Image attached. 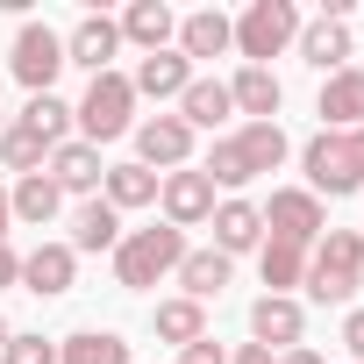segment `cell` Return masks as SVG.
<instances>
[{"instance_id":"6da1fadb","label":"cell","mask_w":364,"mask_h":364,"mask_svg":"<svg viewBox=\"0 0 364 364\" xmlns=\"http://www.w3.org/2000/svg\"><path fill=\"white\" fill-rule=\"evenodd\" d=\"M286 129L279 122H243L236 136H215V150H208V178L215 186H250V178H264V171H279L286 164Z\"/></svg>"},{"instance_id":"7a4b0ae2","label":"cell","mask_w":364,"mask_h":364,"mask_svg":"<svg viewBox=\"0 0 364 364\" xmlns=\"http://www.w3.org/2000/svg\"><path fill=\"white\" fill-rule=\"evenodd\" d=\"M307 300L314 307H350V293L364 286V236L357 229H321V243L307 250Z\"/></svg>"},{"instance_id":"3957f363","label":"cell","mask_w":364,"mask_h":364,"mask_svg":"<svg viewBox=\"0 0 364 364\" xmlns=\"http://www.w3.org/2000/svg\"><path fill=\"white\" fill-rule=\"evenodd\" d=\"M300 171H307V193H364V129H321L307 136L300 150Z\"/></svg>"},{"instance_id":"277c9868","label":"cell","mask_w":364,"mask_h":364,"mask_svg":"<svg viewBox=\"0 0 364 364\" xmlns=\"http://www.w3.org/2000/svg\"><path fill=\"white\" fill-rule=\"evenodd\" d=\"M178 257H186V229L157 222V229H136V236H122V243H114V279H122L129 293H150L157 279H171V272H178Z\"/></svg>"},{"instance_id":"5b68a950","label":"cell","mask_w":364,"mask_h":364,"mask_svg":"<svg viewBox=\"0 0 364 364\" xmlns=\"http://www.w3.org/2000/svg\"><path fill=\"white\" fill-rule=\"evenodd\" d=\"M72 122L86 129V143L100 150V143H114V136H129L136 129V86L122 79V72H100L93 86H86V100L72 107Z\"/></svg>"},{"instance_id":"8992f818","label":"cell","mask_w":364,"mask_h":364,"mask_svg":"<svg viewBox=\"0 0 364 364\" xmlns=\"http://www.w3.org/2000/svg\"><path fill=\"white\" fill-rule=\"evenodd\" d=\"M229 29H236V50H243L250 65H264V58H279L286 43H300V8H293V0H250Z\"/></svg>"},{"instance_id":"52a82bcc","label":"cell","mask_w":364,"mask_h":364,"mask_svg":"<svg viewBox=\"0 0 364 364\" xmlns=\"http://www.w3.org/2000/svg\"><path fill=\"white\" fill-rule=\"evenodd\" d=\"M8 72H15L29 93H50V79L65 72V36L43 29V22H22V29H15V50H8Z\"/></svg>"},{"instance_id":"ba28073f","label":"cell","mask_w":364,"mask_h":364,"mask_svg":"<svg viewBox=\"0 0 364 364\" xmlns=\"http://www.w3.org/2000/svg\"><path fill=\"white\" fill-rule=\"evenodd\" d=\"M257 215H264V229H272L279 243H300V250H314L321 229H328V215H321V200H314L307 186H279Z\"/></svg>"},{"instance_id":"9c48e42d","label":"cell","mask_w":364,"mask_h":364,"mask_svg":"<svg viewBox=\"0 0 364 364\" xmlns=\"http://www.w3.org/2000/svg\"><path fill=\"white\" fill-rule=\"evenodd\" d=\"M157 200H164V222H171V229H200V222L215 215V178H208L200 164H178V171H164Z\"/></svg>"},{"instance_id":"30bf717a","label":"cell","mask_w":364,"mask_h":364,"mask_svg":"<svg viewBox=\"0 0 364 364\" xmlns=\"http://www.w3.org/2000/svg\"><path fill=\"white\" fill-rule=\"evenodd\" d=\"M129 136H136V164H150V171H157V164L178 171V164L193 157V129L178 122V114H150V122H136Z\"/></svg>"},{"instance_id":"8fae6325","label":"cell","mask_w":364,"mask_h":364,"mask_svg":"<svg viewBox=\"0 0 364 364\" xmlns=\"http://www.w3.org/2000/svg\"><path fill=\"white\" fill-rule=\"evenodd\" d=\"M114 50H122V29H114L107 15H79L72 36H65V65H86L93 79L114 72Z\"/></svg>"},{"instance_id":"7c38bea8","label":"cell","mask_w":364,"mask_h":364,"mask_svg":"<svg viewBox=\"0 0 364 364\" xmlns=\"http://www.w3.org/2000/svg\"><path fill=\"white\" fill-rule=\"evenodd\" d=\"M343 58H357V36H350V22H336V15H314V22H300V65H314V72L328 79V72H343Z\"/></svg>"},{"instance_id":"4fadbf2b","label":"cell","mask_w":364,"mask_h":364,"mask_svg":"<svg viewBox=\"0 0 364 364\" xmlns=\"http://www.w3.org/2000/svg\"><path fill=\"white\" fill-rule=\"evenodd\" d=\"M300 328H307V307L300 300H286V293H264L257 307H250V336L279 357V350H293L300 343Z\"/></svg>"},{"instance_id":"5bb4252c","label":"cell","mask_w":364,"mask_h":364,"mask_svg":"<svg viewBox=\"0 0 364 364\" xmlns=\"http://www.w3.org/2000/svg\"><path fill=\"white\" fill-rule=\"evenodd\" d=\"M314 114H321V129H364V72H357V65L328 72V79H321Z\"/></svg>"},{"instance_id":"9a60e30c","label":"cell","mask_w":364,"mask_h":364,"mask_svg":"<svg viewBox=\"0 0 364 364\" xmlns=\"http://www.w3.org/2000/svg\"><path fill=\"white\" fill-rule=\"evenodd\" d=\"M50 178H58V193H86V200H93V186L107 178V164H100V150H93L86 136H65V143L50 150Z\"/></svg>"},{"instance_id":"2e32d148","label":"cell","mask_w":364,"mask_h":364,"mask_svg":"<svg viewBox=\"0 0 364 364\" xmlns=\"http://www.w3.org/2000/svg\"><path fill=\"white\" fill-rule=\"evenodd\" d=\"M72 279H79V257H72V243H36V250L22 257V286H29V293H43V300L72 293Z\"/></svg>"},{"instance_id":"e0dca14e","label":"cell","mask_w":364,"mask_h":364,"mask_svg":"<svg viewBox=\"0 0 364 364\" xmlns=\"http://www.w3.org/2000/svg\"><path fill=\"white\" fill-rule=\"evenodd\" d=\"M129 86H136V100H178L193 86V65L178 58V50H150L136 72H129Z\"/></svg>"},{"instance_id":"ac0fdd59","label":"cell","mask_w":364,"mask_h":364,"mask_svg":"<svg viewBox=\"0 0 364 364\" xmlns=\"http://www.w3.org/2000/svg\"><path fill=\"white\" fill-rule=\"evenodd\" d=\"M229 100H236V114H250V122H279L286 86H279V72H272V65H243V72L229 79Z\"/></svg>"},{"instance_id":"d6986e66","label":"cell","mask_w":364,"mask_h":364,"mask_svg":"<svg viewBox=\"0 0 364 364\" xmlns=\"http://www.w3.org/2000/svg\"><path fill=\"white\" fill-rule=\"evenodd\" d=\"M114 29H122V43H143V58H150V50H164L178 36V15L164 8V0H129Z\"/></svg>"},{"instance_id":"ffe728a7","label":"cell","mask_w":364,"mask_h":364,"mask_svg":"<svg viewBox=\"0 0 364 364\" xmlns=\"http://www.w3.org/2000/svg\"><path fill=\"white\" fill-rule=\"evenodd\" d=\"M208 222H215V250H222V257H236V250H257V243H264V215H257V200H222Z\"/></svg>"},{"instance_id":"44dd1931","label":"cell","mask_w":364,"mask_h":364,"mask_svg":"<svg viewBox=\"0 0 364 364\" xmlns=\"http://www.w3.org/2000/svg\"><path fill=\"white\" fill-rule=\"evenodd\" d=\"M222 50H236V29H229V15L222 8H200V15H186L178 22V58H222Z\"/></svg>"},{"instance_id":"7402d4cb","label":"cell","mask_w":364,"mask_h":364,"mask_svg":"<svg viewBox=\"0 0 364 364\" xmlns=\"http://www.w3.org/2000/svg\"><path fill=\"white\" fill-rule=\"evenodd\" d=\"M229 272H236V257H222V250H186V257H178V286H186V300H222V286H229Z\"/></svg>"},{"instance_id":"603a6c76","label":"cell","mask_w":364,"mask_h":364,"mask_svg":"<svg viewBox=\"0 0 364 364\" xmlns=\"http://www.w3.org/2000/svg\"><path fill=\"white\" fill-rule=\"evenodd\" d=\"M157 186H164V171H150V164H107L100 200L122 215V208H150V200H157Z\"/></svg>"},{"instance_id":"cb8c5ba5","label":"cell","mask_w":364,"mask_h":364,"mask_svg":"<svg viewBox=\"0 0 364 364\" xmlns=\"http://www.w3.org/2000/svg\"><path fill=\"white\" fill-rule=\"evenodd\" d=\"M150 336L186 350V343H200V336H208V307H200V300H186V293H178V300H157V307H150Z\"/></svg>"},{"instance_id":"d4e9b609","label":"cell","mask_w":364,"mask_h":364,"mask_svg":"<svg viewBox=\"0 0 364 364\" xmlns=\"http://www.w3.org/2000/svg\"><path fill=\"white\" fill-rule=\"evenodd\" d=\"M229 114H236L229 86H222V79H200V72H193V86L178 93V122H186V129H215V122H229Z\"/></svg>"},{"instance_id":"484cf974","label":"cell","mask_w":364,"mask_h":364,"mask_svg":"<svg viewBox=\"0 0 364 364\" xmlns=\"http://www.w3.org/2000/svg\"><path fill=\"white\" fill-rule=\"evenodd\" d=\"M114 243H122V215L107 200H79L72 208V257L79 250H114Z\"/></svg>"},{"instance_id":"4316f807","label":"cell","mask_w":364,"mask_h":364,"mask_svg":"<svg viewBox=\"0 0 364 364\" xmlns=\"http://www.w3.org/2000/svg\"><path fill=\"white\" fill-rule=\"evenodd\" d=\"M257 272H264V286H272V293H286V300H293V286L307 279V250H300V243L264 236V243H257Z\"/></svg>"},{"instance_id":"83f0119b","label":"cell","mask_w":364,"mask_h":364,"mask_svg":"<svg viewBox=\"0 0 364 364\" xmlns=\"http://www.w3.org/2000/svg\"><path fill=\"white\" fill-rule=\"evenodd\" d=\"M58 364H136V357L114 328H79V336L58 343Z\"/></svg>"},{"instance_id":"f1b7e54d","label":"cell","mask_w":364,"mask_h":364,"mask_svg":"<svg viewBox=\"0 0 364 364\" xmlns=\"http://www.w3.org/2000/svg\"><path fill=\"white\" fill-rule=\"evenodd\" d=\"M58 178L50 171H29V178H15V193H8V208H15V222H29V229H43L50 215H58Z\"/></svg>"},{"instance_id":"f546056e","label":"cell","mask_w":364,"mask_h":364,"mask_svg":"<svg viewBox=\"0 0 364 364\" xmlns=\"http://www.w3.org/2000/svg\"><path fill=\"white\" fill-rule=\"evenodd\" d=\"M0 164L29 178V171H43V164H50V143H43V136H29L22 122H8V129H0Z\"/></svg>"},{"instance_id":"4dcf8cb0","label":"cell","mask_w":364,"mask_h":364,"mask_svg":"<svg viewBox=\"0 0 364 364\" xmlns=\"http://www.w3.org/2000/svg\"><path fill=\"white\" fill-rule=\"evenodd\" d=\"M22 129H29V136H43V143L58 150V143H65V129H72V107H65L58 93H29V107H22Z\"/></svg>"},{"instance_id":"1f68e13d","label":"cell","mask_w":364,"mask_h":364,"mask_svg":"<svg viewBox=\"0 0 364 364\" xmlns=\"http://www.w3.org/2000/svg\"><path fill=\"white\" fill-rule=\"evenodd\" d=\"M0 364H58V343H43V336H8Z\"/></svg>"},{"instance_id":"d6a6232c","label":"cell","mask_w":364,"mask_h":364,"mask_svg":"<svg viewBox=\"0 0 364 364\" xmlns=\"http://www.w3.org/2000/svg\"><path fill=\"white\" fill-rule=\"evenodd\" d=\"M178 364H229V350H222L215 336H200V343H186V350H178Z\"/></svg>"},{"instance_id":"836d02e7","label":"cell","mask_w":364,"mask_h":364,"mask_svg":"<svg viewBox=\"0 0 364 364\" xmlns=\"http://www.w3.org/2000/svg\"><path fill=\"white\" fill-rule=\"evenodd\" d=\"M343 343H350V364H364V307L343 314Z\"/></svg>"},{"instance_id":"e575fe53","label":"cell","mask_w":364,"mask_h":364,"mask_svg":"<svg viewBox=\"0 0 364 364\" xmlns=\"http://www.w3.org/2000/svg\"><path fill=\"white\" fill-rule=\"evenodd\" d=\"M15 279H22V257H15L8 243H0V286H15Z\"/></svg>"},{"instance_id":"d590c367","label":"cell","mask_w":364,"mask_h":364,"mask_svg":"<svg viewBox=\"0 0 364 364\" xmlns=\"http://www.w3.org/2000/svg\"><path fill=\"white\" fill-rule=\"evenodd\" d=\"M229 364H272V350H264V343H243V350H236Z\"/></svg>"},{"instance_id":"8d00e7d4","label":"cell","mask_w":364,"mask_h":364,"mask_svg":"<svg viewBox=\"0 0 364 364\" xmlns=\"http://www.w3.org/2000/svg\"><path fill=\"white\" fill-rule=\"evenodd\" d=\"M272 364H321V357H314V350H307V343H293V350H279V357H272Z\"/></svg>"},{"instance_id":"74e56055","label":"cell","mask_w":364,"mask_h":364,"mask_svg":"<svg viewBox=\"0 0 364 364\" xmlns=\"http://www.w3.org/2000/svg\"><path fill=\"white\" fill-rule=\"evenodd\" d=\"M8 222H15V208H8V193H0V243H8Z\"/></svg>"},{"instance_id":"f35d334b","label":"cell","mask_w":364,"mask_h":364,"mask_svg":"<svg viewBox=\"0 0 364 364\" xmlns=\"http://www.w3.org/2000/svg\"><path fill=\"white\" fill-rule=\"evenodd\" d=\"M8 336H15V328H8V321H0V350H8Z\"/></svg>"}]
</instances>
